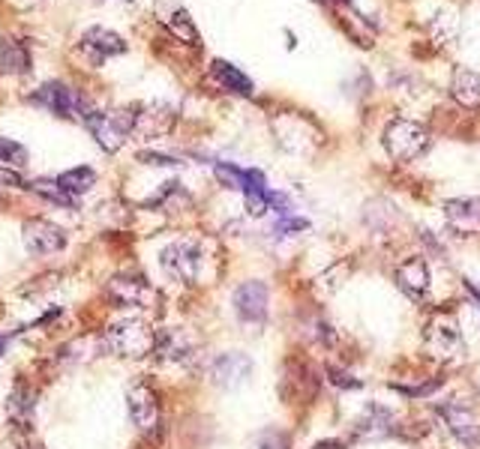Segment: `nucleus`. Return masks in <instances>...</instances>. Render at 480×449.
I'll return each instance as SVG.
<instances>
[{"label":"nucleus","instance_id":"obj_2","mask_svg":"<svg viewBox=\"0 0 480 449\" xmlns=\"http://www.w3.org/2000/svg\"><path fill=\"white\" fill-rule=\"evenodd\" d=\"M78 120L91 129V135L96 138L106 153H115V150L124 144V141L135 132V108H118V111H100L93 108L91 102H84Z\"/></svg>","mask_w":480,"mask_h":449},{"label":"nucleus","instance_id":"obj_8","mask_svg":"<svg viewBox=\"0 0 480 449\" xmlns=\"http://www.w3.org/2000/svg\"><path fill=\"white\" fill-rule=\"evenodd\" d=\"M234 312L243 324H265L267 318V285L265 281H243L234 290Z\"/></svg>","mask_w":480,"mask_h":449},{"label":"nucleus","instance_id":"obj_17","mask_svg":"<svg viewBox=\"0 0 480 449\" xmlns=\"http://www.w3.org/2000/svg\"><path fill=\"white\" fill-rule=\"evenodd\" d=\"M109 297L120 309H127V306L138 309V306H144L151 299V285L142 276H118L109 281Z\"/></svg>","mask_w":480,"mask_h":449},{"label":"nucleus","instance_id":"obj_20","mask_svg":"<svg viewBox=\"0 0 480 449\" xmlns=\"http://www.w3.org/2000/svg\"><path fill=\"white\" fill-rule=\"evenodd\" d=\"M450 93L462 108L468 111H480V75L471 73L466 66L453 69V82H450Z\"/></svg>","mask_w":480,"mask_h":449},{"label":"nucleus","instance_id":"obj_11","mask_svg":"<svg viewBox=\"0 0 480 449\" xmlns=\"http://www.w3.org/2000/svg\"><path fill=\"white\" fill-rule=\"evenodd\" d=\"M127 51V42L120 33L109 30V28H87L82 37V55L93 60V66H100L102 60L118 57Z\"/></svg>","mask_w":480,"mask_h":449},{"label":"nucleus","instance_id":"obj_32","mask_svg":"<svg viewBox=\"0 0 480 449\" xmlns=\"http://www.w3.org/2000/svg\"><path fill=\"white\" fill-rule=\"evenodd\" d=\"M258 449H283V437H279L276 431H267V435H261Z\"/></svg>","mask_w":480,"mask_h":449},{"label":"nucleus","instance_id":"obj_22","mask_svg":"<svg viewBox=\"0 0 480 449\" xmlns=\"http://www.w3.org/2000/svg\"><path fill=\"white\" fill-rule=\"evenodd\" d=\"M211 73H214L216 82H220V84L225 87V91L240 93V96H252V82L240 73L238 66H231L229 60H214Z\"/></svg>","mask_w":480,"mask_h":449},{"label":"nucleus","instance_id":"obj_15","mask_svg":"<svg viewBox=\"0 0 480 449\" xmlns=\"http://www.w3.org/2000/svg\"><path fill=\"white\" fill-rule=\"evenodd\" d=\"M441 417H444V422H448L450 435L457 437L459 444H466L471 449L480 446V422L468 408H462V404H444Z\"/></svg>","mask_w":480,"mask_h":449},{"label":"nucleus","instance_id":"obj_31","mask_svg":"<svg viewBox=\"0 0 480 449\" xmlns=\"http://www.w3.org/2000/svg\"><path fill=\"white\" fill-rule=\"evenodd\" d=\"M0 183H4V186H15V189H28V180H22L13 168H0Z\"/></svg>","mask_w":480,"mask_h":449},{"label":"nucleus","instance_id":"obj_10","mask_svg":"<svg viewBox=\"0 0 480 449\" xmlns=\"http://www.w3.org/2000/svg\"><path fill=\"white\" fill-rule=\"evenodd\" d=\"M249 375H252V359L247 354H240V350H229V354H220L211 363L214 384L223 386V390H234V386H240Z\"/></svg>","mask_w":480,"mask_h":449},{"label":"nucleus","instance_id":"obj_7","mask_svg":"<svg viewBox=\"0 0 480 449\" xmlns=\"http://www.w3.org/2000/svg\"><path fill=\"white\" fill-rule=\"evenodd\" d=\"M22 240L24 249L31 255H55L66 246L64 228H57L55 222H46V219H31L22 228Z\"/></svg>","mask_w":480,"mask_h":449},{"label":"nucleus","instance_id":"obj_5","mask_svg":"<svg viewBox=\"0 0 480 449\" xmlns=\"http://www.w3.org/2000/svg\"><path fill=\"white\" fill-rule=\"evenodd\" d=\"M430 144V132L415 120H390L384 129V150L390 153V160L397 162H412L423 153Z\"/></svg>","mask_w":480,"mask_h":449},{"label":"nucleus","instance_id":"obj_30","mask_svg":"<svg viewBox=\"0 0 480 449\" xmlns=\"http://www.w3.org/2000/svg\"><path fill=\"white\" fill-rule=\"evenodd\" d=\"M327 377H330V384H336V386H352V390H357L361 386V381H354V377H348L345 372H339V368H327Z\"/></svg>","mask_w":480,"mask_h":449},{"label":"nucleus","instance_id":"obj_4","mask_svg":"<svg viewBox=\"0 0 480 449\" xmlns=\"http://www.w3.org/2000/svg\"><path fill=\"white\" fill-rule=\"evenodd\" d=\"M423 348L432 359H457L462 354V330L457 315L448 309H439L430 315L423 330Z\"/></svg>","mask_w":480,"mask_h":449},{"label":"nucleus","instance_id":"obj_35","mask_svg":"<svg viewBox=\"0 0 480 449\" xmlns=\"http://www.w3.org/2000/svg\"><path fill=\"white\" fill-rule=\"evenodd\" d=\"M4 354H6V339L0 336V357H4Z\"/></svg>","mask_w":480,"mask_h":449},{"label":"nucleus","instance_id":"obj_36","mask_svg":"<svg viewBox=\"0 0 480 449\" xmlns=\"http://www.w3.org/2000/svg\"><path fill=\"white\" fill-rule=\"evenodd\" d=\"M0 204H4V198H0Z\"/></svg>","mask_w":480,"mask_h":449},{"label":"nucleus","instance_id":"obj_3","mask_svg":"<svg viewBox=\"0 0 480 449\" xmlns=\"http://www.w3.org/2000/svg\"><path fill=\"white\" fill-rule=\"evenodd\" d=\"M106 345H109V350H115L118 357L138 359V357H147L153 350L156 332L151 330V324L147 321L127 315V318H118V321L109 324Z\"/></svg>","mask_w":480,"mask_h":449},{"label":"nucleus","instance_id":"obj_21","mask_svg":"<svg viewBox=\"0 0 480 449\" xmlns=\"http://www.w3.org/2000/svg\"><path fill=\"white\" fill-rule=\"evenodd\" d=\"M57 186L66 192L69 198H82L96 186V171L87 168V165H78V168H69L57 177Z\"/></svg>","mask_w":480,"mask_h":449},{"label":"nucleus","instance_id":"obj_18","mask_svg":"<svg viewBox=\"0 0 480 449\" xmlns=\"http://www.w3.org/2000/svg\"><path fill=\"white\" fill-rule=\"evenodd\" d=\"M171 126H174V111L169 105L153 102L135 114V135L142 138H162L169 135Z\"/></svg>","mask_w":480,"mask_h":449},{"label":"nucleus","instance_id":"obj_1","mask_svg":"<svg viewBox=\"0 0 480 449\" xmlns=\"http://www.w3.org/2000/svg\"><path fill=\"white\" fill-rule=\"evenodd\" d=\"M207 246L198 237H180L160 252L162 270L183 285H198L207 276Z\"/></svg>","mask_w":480,"mask_h":449},{"label":"nucleus","instance_id":"obj_6","mask_svg":"<svg viewBox=\"0 0 480 449\" xmlns=\"http://www.w3.org/2000/svg\"><path fill=\"white\" fill-rule=\"evenodd\" d=\"M33 102L48 111H55L57 117H78L87 99L64 82H46L37 93H33Z\"/></svg>","mask_w":480,"mask_h":449},{"label":"nucleus","instance_id":"obj_24","mask_svg":"<svg viewBox=\"0 0 480 449\" xmlns=\"http://www.w3.org/2000/svg\"><path fill=\"white\" fill-rule=\"evenodd\" d=\"M28 189L33 192V195H39V198H46L51 201V204H57V207H64V210H73L75 207V198H69L64 189L57 186V180H28Z\"/></svg>","mask_w":480,"mask_h":449},{"label":"nucleus","instance_id":"obj_28","mask_svg":"<svg viewBox=\"0 0 480 449\" xmlns=\"http://www.w3.org/2000/svg\"><path fill=\"white\" fill-rule=\"evenodd\" d=\"M307 228H310L307 219H292V216H285V219H279V222H276L274 234L288 237V234H294V231H307Z\"/></svg>","mask_w":480,"mask_h":449},{"label":"nucleus","instance_id":"obj_16","mask_svg":"<svg viewBox=\"0 0 480 449\" xmlns=\"http://www.w3.org/2000/svg\"><path fill=\"white\" fill-rule=\"evenodd\" d=\"M153 350L162 359H169V363H189V359L196 357V339H192L187 330L171 327V330H162L160 336H156Z\"/></svg>","mask_w":480,"mask_h":449},{"label":"nucleus","instance_id":"obj_26","mask_svg":"<svg viewBox=\"0 0 480 449\" xmlns=\"http://www.w3.org/2000/svg\"><path fill=\"white\" fill-rule=\"evenodd\" d=\"M214 174H216V180H220L225 189H240V192H243V183H247V171L238 168V165H231V162H216V165H214Z\"/></svg>","mask_w":480,"mask_h":449},{"label":"nucleus","instance_id":"obj_27","mask_svg":"<svg viewBox=\"0 0 480 449\" xmlns=\"http://www.w3.org/2000/svg\"><path fill=\"white\" fill-rule=\"evenodd\" d=\"M33 410V395L28 386H15V393L10 395V413L13 417H28V413Z\"/></svg>","mask_w":480,"mask_h":449},{"label":"nucleus","instance_id":"obj_19","mask_svg":"<svg viewBox=\"0 0 480 449\" xmlns=\"http://www.w3.org/2000/svg\"><path fill=\"white\" fill-rule=\"evenodd\" d=\"M390 431H394V413L388 408H381V404H370L361 417L354 419V435L357 437H388Z\"/></svg>","mask_w":480,"mask_h":449},{"label":"nucleus","instance_id":"obj_13","mask_svg":"<svg viewBox=\"0 0 480 449\" xmlns=\"http://www.w3.org/2000/svg\"><path fill=\"white\" fill-rule=\"evenodd\" d=\"M397 285L406 290L408 297L417 299V303H426L430 299V267H426V261L421 255H415V258H406L403 263L397 267Z\"/></svg>","mask_w":480,"mask_h":449},{"label":"nucleus","instance_id":"obj_33","mask_svg":"<svg viewBox=\"0 0 480 449\" xmlns=\"http://www.w3.org/2000/svg\"><path fill=\"white\" fill-rule=\"evenodd\" d=\"M466 285H468V294H471V297H475V299H477V303H480V288H477V285H471V281H466Z\"/></svg>","mask_w":480,"mask_h":449},{"label":"nucleus","instance_id":"obj_9","mask_svg":"<svg viewBox=\"0 0 480 449\" xmlns=\"http://www.w3.org/2000/svg\"><path fill=\"white\" fill-rule=\"evenodd\" d=\"M153 13H156V19H160L162 28H169L180 42H189V46H198V42H202L196 24H192L189 13L183 10L180 0H156Z\"/></svg>","mask_w":480,"mask_h":449},{"label":"nucleus","instance_id":"obj_34","mask_svg":"<svg viewBox=\"0 0 480 449\" xmlns=\"http://www.w3.org/2000/svg\"><path fill=\"white\" fill-rule=\"evenodd\" d=\"M312 449H343L336 444V440H330V444H319V446H312Z\"/></svg>","mask_w":480,"mask_h":449},{"label":"nucleus","instance_id":"obj_25","mask_svg":"<svg viewBox=\"0 0 480 449\" xmlns=\"http://www.w3.org/2000/svg\"><path fill=\"white\" fill-rule=\"evenodd\" d=\"M0 162L13 165V168H24L28 165V147L13 138H0Z\"/></svg>","mask_w":480,"mask_h":449},{"label":"nucleus","instance_id":"obj_14","mask_svg":"<svg viewBox=\"0 0 480 449\" xmlns=\"http://www.w3.org/2000/svg\"><path fill=\"white\" fill-rule=\"evenodd\" d=\"M444 219L457 234H480V198H450L444 201Z\"/></svg>","mask_w":480,"mask_h":449},{"label":"nucleus","instance_id":"obj_29","mask_svg":"<svg viewBox=\"0 0 480 449\" xmlns=\"http://www.w3.org/2000/svg\"><path fill=\"white\" fill-rule=\"evenodd\" d=\"M138 162L144 165H156V168H171V165H180L174 156H162V153H151V150H144V153H138Z\"/></svg>","mask_w":480,"mask_h":449},{"label":"nucleus","instance_id":"obj_23","mask_svg":"<svg viewBox=\"0 0 480 449\" xmlns=\"http://www.w3.org/2000/svg\"><path fill=\"white\" fill-rule=\"evenodd\" d=\"M31 66V55L22 42H0V73H28Z\"/></svg>","mask_w":480,"mask_h":449},{"label":"nucleus","instance_id":"obj_12","mask_svg":"<svg viewBox=\"0 0 480 449\" xmlns=\"http://www.w3.org/2000/svg\"><path fill=\"white\" fill-rule=\"evenodd\" d=\"M127 408H129V419L135 422V428L151 431L160 422V399L147 384H135L133 390L127 393Z\"/></svg>","mask_w":480,"mask_h":449}]
</instances>
